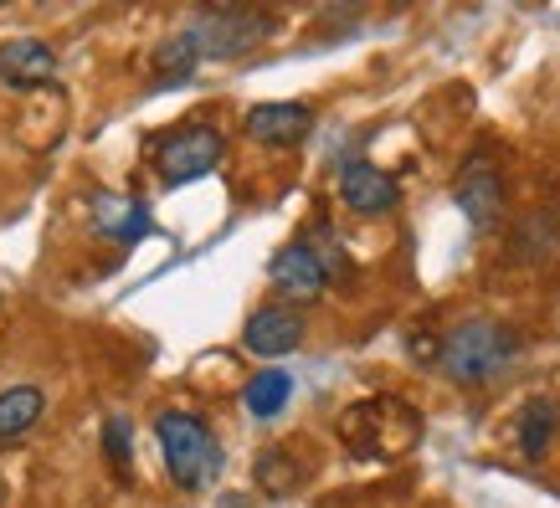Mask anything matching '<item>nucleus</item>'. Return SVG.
Masks as SVG:
<instances>
[{"mask_svg": "<svg viewBox=\"0 0 560 508\" xmlns=\"http://www.w3.org/2000/svg\"><path fill=\"white\" fill-rule=\"evenodd\" d=\"M520 359V334L499 319H463L458 329L442 334V375L463 390H483L504 380Z\"/></svg>", "mask_w": 560, "mask_h": 508, "instance_id": "nucleus-1", "label": "nucleus"}, {"mask_svg": "<svg viewBox=\"0 0 560 508\" xmlns=\"http://www.w3.org/2000/svg\"><path fill=\"white\" fill-rule=\"evenodd\" d=\"M154 437H160L165 468H171V477L180 488L201 493L217 483L221 441L211 437V426H206L196 411H160V416H154Z\"/></svg>", "mask_w": 560, "mask_h": 508, "instance_id": "nucleus-2", "label": "nucleus"}, {"mask_svg": "<svg viewBox=\"0 0 560 508\" xmlns=\"http://www.w3.org/2000/svg\"><path fill=\"white\" fill-rule=\"evenodd\" d=\"M417 437H422V416L407 401H390V395L360 401L340 422V441L360 458H401Z\"/></svg>", "mask_w": 560, "mask_h": 508, "instance_id": "nucleus-3", "label": "nucleus"}, {"mask_svg": "<svg viewBox=\"0 0 560 508\" xmlns=\"http://www.w3.org/2000/svg\"><path fill=\"white\" fill-rule=\"evenodd\" d=\"M272 32V16L262 11H237V5H221V11H201V16L190 21V36H196V47L201 57H242V51H253L262 36Z\"/></svg>", "mask_w": 560, "mask_h": 508, "instance_id": "nucleus-4", "label": "nucleus"}, {"mask_svg": "<svg viewBox=\"0 0 560 508\" xmlns=\"http://www.w3.org/2000/svg\"><path fill=\"white\" fill-rule=\"evenodd\" d=\"M221 150H226L221 129H211V123H186V129H175V134L160 144V154H154L160 180H165V186L201 180V175H211V169L221 165Z\"/></svg>", "mask_w": 560, "mask_h": 508, "instance_id": "nucleus-5", "label": "nucleus"}, {"mask_svg": "<svg viewBox=\"0 0 560 508\" xmlns=\"http://www.w3.org/2000/svg\"><path fill=\"white\" fill-rule=\"evenodd\" d=\"M268 277H272V288L283 293L289 304H319L324 288H329V262H324L319 247H308V241H289V247L268 262Z\"/></svg>", "mask_w": 560, "mask_h": 508, "instance_id": "nucleus-6", "label": "nucleus"}, {"mask_svg": "<svg viewBox=\"0 0 560 508\" xmlns=\"http://www.w3.org/2000/svg\"><path fill=\"white\" fill-rule=\"evenodd\" d=\"M304 314L293 304H262L247 319V329H242V344L253 350L257 359H278V355H293L299 344H304Z\"/></svg>", "mask_w": 560, "mask_h": 508, "instance_id": "nucleus-7", "label": "nucleus"}, {"mask_svg": "<svg viewBox=\"0 0 560 508\" xmlns=\"http://www.w3.org/2000/svg\"><path fill=\"white\" fill-rule=\"evenodd\" d=\"M340 201L355 211V216L375 221V216H390L396 201H401V190L390 180L386 169H375L371 160H345L340 165Z\"/></svg>", "mask_w": 560, "mask_h": 508, "instance_id": "nucleus-8", "label": "nucleus"}, {"mask_svg": "<svg viewBox=\"0 0 560 508\" xmlns=\"http://www.w3.org/2000/svg\"><path fill=\"white\" fill-rule=\"evenodd\" d=\"M453 196H458V211L468 216L474 232H489L493 221H499V211H504V180H499V169H493L483 154L463 165Z\"/></svg>", "mask_w": 560, "mask_h": 508, "instance_id": "nucleus-9", "label": "nucleus"}, {"mask_svg": "<svg viewBox=\"0 0 560 508\" xmlns=\"http://www.w3.org/2000/svg\"><path fill=\"white\" fill-rule=\"evenodd\" d=\"M314 134V108L304 103H257L247 108V139L268 144V150H293Z\"/></svg>", "mask_w": 560, "mask_h": 508, "instance_id": "nucleus-10", "label": "nucleus"}, {"mask_svg": "<svg viewBox=\"0 0 560 508\" xmlns=\"http://www.w3.org/2000/svg\"><path fill=\"white\" fill-rule=\"evenodd\" d=\"M0 83L16 93H36V87L57 83V51L36 36H16L0 47Z\"/></svg>", "mask_w": 560, "mask_h": 508, "instance_id": "nucleus-11", "label": "nucleus"}, {"mask_svg": "<svg viewBox=\"0 0 560 508\" xmlns=\"http://www.w3.org/2000/svg\"><path fill=\"white\" fill-rule=\"evenodd\" d=\"M88 221H93V232H98V237L119 241V247H135V241H144L154 232L150 205L135 201V196H98L93 211H88Z\"/></svg>", "mask_w": 560, "mask_h": 508, "instance_id": "nucleus-12", "label": "nucleus"}, {"mask_svg": "<svg viewBox=\"0 0 560 508\" xmlns=\"http://www.w3.org/2000/svg\"><path fill=\"white\" fill-rule=\"evenodd\" d=\"M556 432H560V401H550V395H535V401L520 411V422H514V441H520V452H525L529 462H540L545 452H550Z\"/></svg>", "mask_w": 560, "mask_h": 508, "instance_id": "nucleus-13", "label": "nucleus"}, {"mask_svg": "<svg viewBox=\"0 0 560 508\" xmlns=\"http://www.w3.org/2000/svg\"><path fill=\"white\" fill-rule=\"evenodd\" d=\"M289 395H293L289 370H257L253 380H247V390H242V406H247V416H257V422H272L278 411L289 406Z\"/></svg>", "mask_w": 560, "mask_h": 508, "instance_id": "nucleus-14", "label": "nucleus"}, {"mask_svg": "<svg viewBox=\"0 0 560 508\" xmlns=\"http://www.w3.org/2000/svg\"><path fill=\"white\" fill-rule=\"evenodd\" d=\"M42 411H47V395L36 386H11L0 390V441L21 437V432H32L42 422Z\"/></svg>", "mask_w": 560, "mask_h": 508, "instance_id": "nucleus-15", "label": "nucleus"}, {"mask_svg": "<svg viewBox=\"0 0 560 508\" xmlns=\"http://www.w3.org/2000/svg\"><path fill=\"white\" fill-rule=\"evenodd\" d=\"M196 68H201V47H196L190 32L165 36V42L154 47V78H160V83H186Z\"/></svg>", "mask_w": 560, "mask_h": 508, "instance_id": "nucleus-16", "label": "nucleus"}, {"mask_svg": "<svg viewBox=\"0 0 560 508\" xmlns=\"http://www.w3.org/2000/svg\"><path fill=\"white\" fill-rule=\"evenodd\" d=\"M304 477V468L293 462L289 447H268L262 458H257V483H262V493H272V498H283V493H293V483Z\"/></svg>", "mask_w": 560, "mask_h": 508, "instance_id": "nucleus-17", "label": "nucleus"}, {"mask_svg": "<svg viewBox=\"0 0 560 508\" xmlns=\"http://www.w3.org/2000/svg\"><path fill=\"white\" fill-rule=\"evenodd\" d=\"M103 452H108V462H114L119 473L135 468V426H129V416H108V422H103Z\"/></svg>", "mask_w": 560, "mask_h": 508, "instance_id": "nucleus-18", "label": "nucleus"}, {"mask_svg": "<svg viewBox=\"0 0 560 508\" xmlns=\"http://www.w3.org/2000/svg\"><path fill=\"white\" fill-rule=\"evenodd\" d=\"M514 247H520V257H545V252H556V221H550V216H529Z\"/></svg>", "mask_w": 560, "mask_h": 508, "instance_id": "nucleus-19", "label": "nucleus"}]
</instances>
